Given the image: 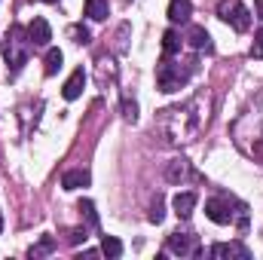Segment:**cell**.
<instances>
[{"label": "cell", "instance_id": "12", "mask_svg": "<svg viewBox=\"0 0 263 260\" xmlns=\"http://www.w3.org/2000/svg\"><path fill=\"white\" fill-rule=\"evenodd\" d=\"M86 184H89V172H83V169L65 172V178H62V187H65V190H80V187H86Z\"/></svg>", "mask_w": 263, "mask_h": 260}, {"label": "cell", "instance_id": "4", "mask_svg": "<svg viewBox=\"0 0 263 260\" xmlns=\"http://www.w3.org/2000/svg\"><path fill=\"white\" fill-rule=\"evenodd\" d=\"M230 208H233V202H230L227 196H214V199L205 202V214H208V220H214V224H220V227L233 224L236 211H230Z\"/></svg>", "mask_w": 263, "mask_h": 260}, {"label": "cell", "instance_id": "10", "mask_svg": "<svg viewBox=\"0 0 263 260\" xmlns=\"http://www.w3.org/2000/svg\"><path fill=\"white\" fill-rule=\"evenodd\" d=\"M196 202H199V196L193 193V190H187V193L175 196V202H172V205H175V214H178V217H190V214H193V208H196Z\"/></svg>", "mask_w": 263, "mask_h": 260}, {"label": "cell", "instance_id": "25", "mask_svg": "<svg viewBox=\"0 0 263 260\" xmlns=\"http://www.w3.org/2000/svg\"><path fill=\"white\" fill-rule=\"evenodd\" d=\"M254 9H257V15L263 18V0H254Z\"/></svg>", "mask_w": 263, "mask_h": 260}, {"label": "cell", "instance_id": "8", "mask_svg": "<svg viewBox=\"0 0 263 260\" xmlns=\"http://www.w3.org/2000/svg\"><path fill=\"white\" fill-rule=\"evenodd\" d=\"M83 86H86V70H83V67H77V70L67 77L62 95H65L67 101H73V98H80V95H83Z\"/></svg>", "mask_w": 263, "mask_h": 260}, {"label": "cell", "instance_id": "20", "mask_svg": "<svg viewBox=\"0 0 263 260\" xmlns=\"http://www.w3.org/2000/svg\"><path fill=\"white\" fill-rule=\"evenodd\" d=\"M184 172H187V165H184L181 159H175V162H172V169H168V178H172V181H181V178H184Z\"/></svg>", "mask_w": 263, "mask_h": 260}, {"label": "cell", "instance_id": "13", "mask_svg": "<svg viewBox=\"0 0 263 260\" xmlns=\"http://www.w3.org/2000/svg\"><path fill=\"white\" fill-rule=\"evenodd\" d=\"M187 43H190L193 49H211V37H208V31L199 28V25H193V28L187 31Z\"/></svg>", "mask_w": 263, "mask_h": 260}, {"label": "cell", "instance_id": "22", "mask_svg": "<svg viewBox=\"0 0 263 260\" xmlns=\"http://www.w3.org/2000/svg\"><path fill=\"white\" fill-rule=\"evenodd\" d=\"M123 110H126V120H132V123L138 120V104H135V101L126 98V101H123Z\"/></svg>", "mask_w": 263, "mask_h": 260}, {"label": "cell", "instance_id": "15", "mask_svg": "<svg viewBox=\"0 0 263 260\" xmlns=\"http://www.w3.org/2000/svg\"><path fill=\"white\" fill-rule=\"evenodd\" d=\"M101 254L110 260L123 257V242L117 239V236H101Z\"/></svg>", "mask_w": 263, "mask_h": 260}, {"label": "cell", "instance_id": "1", "mask_svg": "<svg viewBox=\"0 0 263 260\" xmlns=\"http://www.w3.org/2000/svg\"><path fill=\"white\" fill-rule=\"evenodd\" d=\"M28 52H31V40H28V31L22 25H12L6 40H3V55H6V65H9V73L15 77L25 62H28Z\"/></svg>", "mask_w": 263, "mask_h": 260}, {"label": "cell", "instance_id": "14", "mask_svg": "<svg viewBox=\"0 0 263 260\" xmlns=\"http://www.w3.org/2000/svg\"><path fill=\"white\" fill-rule=\"evenodd\" d=\"M107 12H110V3H107V0H86V15H89L92 22L107 18Z\"/></svg>", "mask_w": 263, "mask_h": 260}, {"label": "cell", "instance_id": "2", "mask_svg": "<svg viewBox=\"0 0 263 260\" xmlns=\"http://www.w3.org/2000/svg\"><path fill=\"white\" fill-rule=\"evenodd\" d=\"M187 70H181V65H175V62H168V55H165V62H159L156 67V83H159V89L162 92H178L184 83H187Z\"/></svg>", "mask_w": 263, "mask_h": 260}, {"label": "cell", "instance_id": "17", "mask_svg": "<svg viewBox=\"0 0 263 260\" xmlns=\"http://www.w3.org/2000/svg\"><path fill=\"white\" fill-rule=\"evenodd\" d=\"M80 211H83V217H86V224H89V227L95 230V227H98V211H95V205H92L89 199H83V202H80Z\"/></svg>", "mask_w": 263, "mask_h": 260}, {"label": "cell", "instance_id": "24", "mask_svg": "<svg viewBox=\"0 0 263 260\" xmlns=\"http://www.w3.org/2000/svg\"><path fill=\"white\" fill-rule=\"evenodd\" d=\"M73 34H77V37H80V40H77V43H89V31H86V28H77V31H73Z\"/></svg>", "mask_w": 263, "mask_h": 260}, {"label": "cell", "instance_id": "5", "mask_svg": "<svg viewBox=\"0 0 263 260\" xmlns=\"http://www.w3.org/2000/svg\"><path fill=\"white\" fill-rule=\"evenodd\" d=\"M168 251L181 254V257L199 254V236H193V233H172L168 236Z\"/></svg>", "mask_w": 263, "mask_h": 260}, {"label": "cell", "instance_id": "16", "mask_svg": "<svg viewBox=\"0 0 263 260\" xmlns=\"http://www.w3.org/2000/svg\"><path fill=\"white\" fill-rule=\"evenodd\" d=\"M62 62H65V55H62V49H49L46 52V77H55L59 73V67H62Z\"/></svg>", "mask_w": 263, "mask_h": 260}, {"label": "cell", "instance_id": "7", "mask_svg": "<svg viewBox=\"0 0 263 260\" xmlns=\"http://www.w3.org/2000/svg\"><path fill=\"white\" fill-rule=\"evenodd\" d=\"M211 257H242L248 260L251 257V251L245 248V245H239V242H217V245H211Z\"/></svg>", "mask_w": 263, "mask_h": 260}, {"label": "cell", "instance_id": "18", "mask_svg": "<svg viewBox=\"0 0 263 260\" xmlns=\"http://www.w3.org/2000/svg\"><path fill=\"white\" fill-rule=\"evenodd\" d=\"M52 248H55V242H52L49 236H43V239H40V245H34V248H31V257H43V254H49Z\"/></svg>", "mask_w": 263, "mask_h": 260}, {"label": "cell", "instance_id": "9", "mask_svg": "<svg viewBox=\"0 0 263 260\" xmlns=\"http://www.w3.org/2000/svg\"><path fill=\"white\" fill-rule=\"evenodd\" d=\"M190 15H193V3H190V0H172V3H168V18H172L175 25H187Z\"/></svg>", "mask_w": 263, "mask_h": 260}, {"label": "cell", "instance_id": "3", "mask_svg": "<svg viewBox=\"0 0 263 260\" xmlns=\"http://www.w3.org/2000/svg\"><path fill=\"white\" fill-rule=\"evenodd\" d=\"M217 15H220L223 22H230L239 34H245V31L251 28V12H248V6H245V3H230V0H220Z\"/></svg>", "mask_w": 263, "mask_h": 260}, {"label": "cell", "instance_id": "11", "mask_svg": "<svg viewBox=\"0 0 263 260\" xmlns=\"http://www.w3.org/2000/svg\"><path fill=\"white\" fill-rule=\"evenodd\" d=\"M181 43H184V37H181V34L175 31V28H168V31L162 34V52H165L168 59L181 52Z\"/></svg>", "mask_w": 263, "mask_h": 260}, {"label": "cell", "instance_id": "19", "mask_svg": "<svg viewBox=\"0 0 263 260\" xmlns=\"http://www.w3.org/2000/svg\"><path fill=\"white\" fill-rule=\"evenodd\" d=\"M162 217H165V208H162V199L156 196L153 205H150V220H153V224H162Z\"/></svg>", "mask_w": 263, "mask_h": 260}, {"label": "cell", "instance_id": "6", "mask_svg": "<svg viewBox=\"0 0 263 260\" xmlns=\"http://www.w3.org/2000/svg\"><path fill=\"white\" fill-rule=\"evenodd\" d=\"M28 40H31V46H49V40H52V28H49V22L37 15V18L28 25Z\"/></svg>", "mask_w": 263, "mask_h": 260}, {"label": "cell", "instance_id": "21", "mask_svg": "<svg viewBox=\"0 0 263 260\" xmlns=\"http://www.w3.org/2000/svg\"><path fill=\"white\" fill-rule=\"evenodd\" d=\"M251 55L254 59H263V28L254 34V43H251Z\"/></svg>", "mask_w": 263, "mask_h": 260}, {"label": "cell", "instance_id": "26", "mask_svg": "<svg viewBox=\"0 0 263 260\" xmlns=\"http://www.w3.org/2000/svg\"><path fill=\"white\" fill-rule=\"evenodd\" d=\"M0 230H3V214H0Z\"/></svg>", "mask_w": 263, "mask_h": 260}, {"label": "cell", "instance_id": "23", "mask_svg": "<svg viewBox=\"0 0 263 260\" xmlns=\"http://www.w3.org/2000/svg\"><path fill=\"white\" fill-rule=\"evenodd\" d=\"M67 239H70L73 245H77V242H86V230H70V236H67Z\"/></svg>", "mask_w": 263, "mask_h": 260}]
</instances>
